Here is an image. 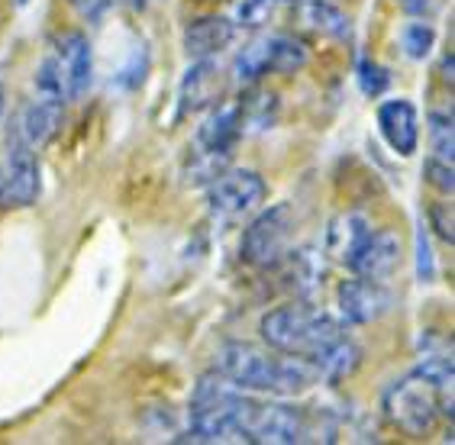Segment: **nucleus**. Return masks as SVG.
Returning <instances> with one entry per match:
<instances>
[{"instance_id": "f257e3e1", "label": "nucleus", "mask_w": 455, "mask_h": 445, "mask_svg": "<svg viewBox=\"0 0 455 445\" xmlns=\"http://www.w3.org/2000/svg\"><path fill=\"white\" fill-rule=\"evenodd\" d=\"M213 371L227 377L229 385H236L239 391L278 393V397L304 393L320 385V371L314 362L275 352L272 346L262 349L252 342H227L213 355Z\"/></svg>"}, {"instance_id": "f03ea898", "label": "nucleus", "mask_w": 455, "mask_h": 445, "mask_svg": "<svg viewBox=\"0 0 455 445\" xmlns=\"http://www.w3.org/2000/svg\"><path fill=\"white\" fill-rule=\"evenodd\" d=\"M259 332H262L265 346H272L275 352L307 358V362H316L333 342H339L346 336L333 316L320 314V310L307 304H291L272 310L262 320Z\"/></svg>"}, {"instance_id": "7ed1b4c3", "label": "nucleus", "mask_w": 455, "mask_h": 445, "mask_svg": "<svg viewBox=\"0 0 455 445\" xmlns=\"http://www.w3.org/2000/svg\"><path fill=\"white\" fill-rule=\"evenodd\" d=\"M245 397L236 385L223 375H204L191 397V433L194 442H243V413Z\"/></svg>"}, {"instance_id": "20e7f679", "label": "nucleus", "mask_w": 455, "mask_h": 445, "mask_svg": "<svg viewBox=\"0 0 455 445\" xmlns=\"http://www.w3.org/2000/svg\"><path fill=\"white\" fill-rule=\"evenodd\" d=\"M239 136H243V116H239V104H223L217 107L207 120L197 126L194 136V162L191 175L201 181H213L220 175V165L233 155Z\"/></svg>"}, {"instance_id": "39448f33", "label": "nucleus", "mask_w": 455, "mask_h": 445, "mask_svg": "<svg viewBox=\"0 0 455 445\" xmlns=\"http://www.w3.org/2000/svg\"><path fill=\"white\" fill-rule=\"evenodd\" d=\"M385 417L403 436H429L439 419V391L417 375L395 381L385 391Z\"/></svg>"}, {"instance_id": "423d86ee", "label": "nucleus", "mask_w": 455, "mask_h": 445, "mask_svg": "<svg viewBox=\"0 0 455 445\" xmlns=\"http://www.w3.org/2000/svg\"><path fill=\"white\" fill-rule=\"evenodd\" d=\"M314 436V423L300 407L288 403H245L243 413V442H268V445H294Z\"/></svg>"}, {"instance_id": "0eeeda50", "label": "nucleus", "mask_w": 455, "mask_h": 445, "mask_svg": "<svg viewBox=\"0 0 455 445\" xmlns=\"http://www.w3.org/2000/svg\"><path fill=\"white\" fill-rule=\"evenodd\" d=\"M291 233H294V210L288 203L262 210L243 233V242H239L243 262L252 268H278L281 258L288 255Z\"/></svg>"}, {"instance_id": "6e6552de", "label": "nucleus", "mask_w": 455, "mask_h": 445, "mask_svg": "<svg viewBox=\"0 0 455 445\" xmlns=\"http://www.w3.org/2000/svg\"><path fill=\"white\" fill-rule=\"evenodd\" d=\"M307 65V45L298 43L294 36H262L255 39L236 55V71L239 81H255L275 71V75H294Z\"/></svg>"}, {"instance_id": "1a4fd4ad", "label": "nucleus", "mask_w": 455, "mask_h": 445, "mask_svg": "<svg viewBox=\"0 0 455 445\" xmlns=\"http://www.w3.org/2000/svg\"><path fill=\"white\" fill-rule=\"evenodd\" d=\"M43 191V178H39V158L36 148L27 146L17 132L7 139L4 152V168H0V207L20 210L33 207Z\"/></svg>"}, {"instance_id": "9d476101", "label": "nucleus", "mask_w": 455, "mask_h": 445, "mask_svg": "<svg viewBox=\"0 0 455 445\" xmlns=\"http://www.w3.org/2000/svg\"><path fill=\"white\" fill-rule=\"evenodd\" d=\"M265 201V181L259 171L236 168V171H220L207 191V207L220 219H239L252 213Z\"/></svg>"}, {"instance_id": "9b49d317", "label": "nucleus", "mask_w": 455, "mask_h": 445, "mask_svg": "<svg viewBox=\"0 0 455 445\" xmlns=\"http://www.w3.org/2000/svg\"><path fill=\"white\" fill-rule=\"evenodd\" d=\"M45 61L55 71L65 100H81L88 94L91 75H94V52H91V43L84 36L68 33L65 39H59V45L45 55Z\"/></svg>"}, {"instance_id": "f8f14e48", "label": "nucleus", "mask_w": 455, "mask_h": 445, "mask_svg": "<svg viewBox=\"0 0 455 445\" xmlns=\"http://www.w3.org/2000/svg\"><path fill=\"white\" fill-rule=\"evenodd\" d=\"M346 268L359 278L385 281L401 268V236L395 229H368L346 258Z\"/></svg>"}, {"instance_id": "ddd939ff", "label": "nucleus", "mask_w": 455, "mask_h": 445, "mask_svg": "<svg viewBox=\"0 0 455 445\" xmlns=\"http://www.w3.org/2000/svg\"><path fill=\"white\" fill-rule=\"evenodd\" d=\"M336 306H339V316L352 326H365L375 323L391 310V294L381 281L371 278H355L342 281L339 290H336Z\"/></svg>"}, {"instance_id": "4468645a", "label": "nucleus", "mask_w": 455, "mask_h": 445, "mask_svg": "<svg viewBox=\"0 0 455 445\" xmlns=\"http://www.w3.org/2000/svg\"><path fill=\"white\" fill-rule=\"evenodd\" d=\"M378 130L391 146V152L411 158L420 146V116L407 97H395L378 107Z\"/></svg>"}, {"instance_id": "2eb2a0df", "label": "nucleus", "mask_w": 455, "mask_h": 445, "mask_svg": "<svg viewBox=\"0 0 455 445\" xmlns=\"http://www.w3.org/2000/svg\"><path fill=\"white\" fill-rule=\"evenodd\" d=\"M236 36V23L227 17H217V13H207V17H194L188 20V27L181 33V45L188 59H213L217 52H223Z\"/></svg>"}, {"instance_id": "dca6fc26", "label": "nucleus", "mask_w": 455, "mask_h": 445, "mask_svg": "<svg viewBox=\"0 0 455 445\" xmlns=\"http://www.w3.org/2000/svg\"><path fill=\"white\" fill-rule=\"evenodd\" d=\"M59 123H61V100L39 94L36 100H29L23 107V114H20L17 123V136L39 152L43 146L52 142V136L59 132Z\"/></svg>"}, {"instance_id": "f3484780", "label": "nucleus", "mask_w": 455, "mask_h": 445, "mask_svg": "<svg viewBox=\"0 0 455 445\" xmlns=\"http://www.w3.org/2000/svg\"><path fill=\"white\" fill-rule=\"evenodd\" d=\"M217 94H220V68L211 59H197L181 81V91H178L181 104H178V110H181V116L201 114V110H207L217 100Z\"/></svg>"}, {"instance_id": "a211bd4d", "label": "nucleus", "mask_w": 455, "mask_h": 445, "mask_svg": "<svg viewBox=\"0 0 455 445\" xmlns=\"http://www.w3.org/2000/svg\"><path fill=\"white\" fill-rule=\"evenodd\" d=\"M300 20L307 27L316 29L323 36H333V39H346L349 36V17L336 7L333 0H298Z\"/></svg>"}, {"instance_id": "6ab92c4d", "label": "nucleus", "mask_w": 455, "mask_h": 445, "mask_svg": "<svg viewBox=\"0 0 455 445\" xmlns=\"http://www.w3.org/2000/svg\"><path fill=\"white\" fill-rule=\"evenodd\" d=\"M362 362V349L349 336H342L339 342H333L323 355L316 358L314 365L320 371V381H342V377H349Z\"/></svg>"}, {"instance_id": "aec40b11", "label": "nucleus", "mask_w": 455, "mask_h": 445, "mask_svg": "<svg viewBox=\"0 0 455 445\" xmlns=\"http://www.w3.org/2000/svg\"><path fill=\"white\" fill-rule=\"evenodd\" d=\"M368 223L359 217V213H346V217H339L330 226V249H333V255L339 258V262H346L352 255V249L359 245V239L368 233Z\"/></svg>"}, {"instance_id": "412c9836", "label": "nucleus", "mask_w": 455, "mask_h": 445, "mask_svg": "<svg viewBox=\"0 0 455 445\" xmlns=\"http://www.w3.org/2000/svg\"><path fill=\"white\" fill-rule=\"evenodd\" d=\"M433 45H436V29L429 27L427 20H413L401 29V49L407 59L423 61L433 52Z\"/></svg>"}, {"instance_id": "4be33fe9", "label": "nucleus", "mask_w": 455, "mask_h": 445, "mask_svg": "<svg viewBox=\"0 0 455 445\" xmlns=\"http://www.w3.org/2000/svg\"><path fill=\"white\" fill-rule=\"evenodd\" d=\"M413 375L423 377V381L433 385L436 391L452 387V352H427Z\"/></svg>"}, {"instance_id": "5701e85b", "label": "nucleus", "mask_w": 455, "mask_h": 445, "mask_svg": "<svg viewBox=\"0 0 455 445\" xmlns=\"http://www.w3.org/2000/svg\"><path fill=\"white\" fill-rule=\"evenodd\" d=\"M429 146H433L436 158L452 162V114H429Z\"/></svg>"}, {"instance_id": "b1692460", "label": "nucleus", "mask_w": 455, "mask_h": 445, "mask_svg": "<svg viewBox=\"0 0 455 445\" xmlns=\"http://www.w3.org/2000/svg\"><path fill=\"white\" fill-rule=\"evenodd\" d=\"M359 84H362V94L378 97V94H385V91H387V84H391V75H387V68H381L378 61L362 59V65H359Z\"/></svg>"}, {"instance_id": "393cba45", "label": "nucleus", "mask_w": 455, "mask_h": 445, "mask_svg": "<svg viewBox=\"0 0 455 445\" xmlns=\"http://www.w3.org/2000/svg\"><path fill=\"white\" fill-rule=\"evenodd\" d=\"M433 274H436V265H433V252H429V229L420 226L417 229V278L429 284Z\"/></svg>"}, {"instance_id": "a878e982", "label": "nucleus", "mask_w": 455, "mask_h": 445, "mask_svg": "<svg viewBox=\"0 0 455 445\" xmlns=\"http://www.w3.org/2000/svg\"><path fill=\"white\" fill-rule=\"evenodd\" d=\"M427 229H436V236L443 242L452 245L455 233H452V207L449 203H429V226Z\"/></svg>"}, {"instance_id": "bb28decb", "label": "nucleus", "mask_w": 455, "mask_h": 445, "mask_svg": "<svg viewBox=\"0 0 455 445\" xmlns=\"http://www.w3.org/2000/svg\"><path fill=\"white\" fill-rule=\"evenodd\" d=\"M452 162H443V158H429L427 162V181L436 187L439 194H452L455 181H452Z\"/></svg>"}, {"instance_id": "cd10ccee", "label": "nucleus", "mask_w": 455, "mask_h": 445, "mask_svg": "<svg viewBox=\"0 0 455 445\" xmlns=\"http://www.w3.org/2000/svg\"><path fill=\"white\" fill-rule=\"evenodd\" d=\"M68 4L78 10L84 20H100L107 10L114 7V0H68Z\"/></svg>"}, {"instance_id": "c85d7f7f", "label": "nucleus", "mask_w": 455, "mask_h": 445, "mask_svg": "<svg viewBox=\"0 0 455 445\" xmlns=\"http://www.w3.org/2000/svg\"><path fill=\"white\" fill-rule=\"evenodd\" d=\"M403 10H411V13H420V17H429L433 10L443 7V0H401Z\"/></svg>"}, {"instance_id": "c756f323", "label": "nucleus", "mask_w": 455, "mask_h": 445, "mask_svg": "<svg viewBox=\"0 0 455 445\" xmlns=\"http://www.w3.org/2000/svg\"><path fill=\"white\" fill-rule=\"evenodd\" d=\"M443 81H446L449 88H452V52L443 59Z\"/></svg>"}, {"instance_id": "7c9ffc66", "label": "nucleus", "mask_w": 455, "mask_h": 445, "mask_svg": "<svg viewBox=\"0 0 455 445\" xmlns=\"http://www.w3.org/2000/svg\"><path fill=\"white\" fill-rule=\"evenodd\" d=\"M4 114H7V94H4V84H0V126H4Z\"/></svg>"}, {"instance_id": "2f4dec72", "label": "nucleus", "mask_w": 455, "mask_h": 445, "mask_svg": "<svg viewBox=\"0 0 455 445\" xmlns=\"http://www.w3.org/2000/svg\"><path fill=\"white\" fill-rule=\"evenodd\" d=\"M126 4H130L132 10H146V4H149V0H126Z\"/></svg>"}, {"instance_id": "473e14b6", "label": "nucleus", "mask_w": 455, "mask_h": 445, "mask_svg": "<svg viewBox=\"0 0 455 445\" xmlns=\"http://www.w3.org/2000/svg\"><path fill=\"white\" fill-rule=\"evenodd\" d=\"M17 4H27V0H17Z\"/></svg>"}]
</instances>
